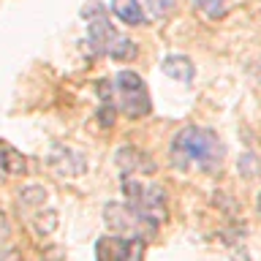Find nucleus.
Here are the masks:
<instances>
[{"label": "nucleus", "mask_w": 261, "mask_h": 261, "mask_svg": "<svg viewBox=\"0 0 261 261\" xmlns=\"http://www.w3.org/2000/svg\"><path fill=\"white\" fill-rule=\"evenodd\" d=\"M171 163L177 169L215 171L223 163V142L207 128L188 125L171 142Z\"/></svg>", "instance_id": "obj_1"}, {"label": "nucleus", "mask_w": 261, "mask_h": 261, "mask_svg": "<svg viewBox=\"0 0 261 261\" xmlns=\"http://www.w3.org/2000/svg\"><path fill=\"white\" fill-rule=\"evenodd\" d=\"M85 16H87V46L93 55H109L114 60H130V57H136L134 41H128L117 28H112L103 8L98 3H90L85 8Z\"/></svg>", "instance_id": "obj_2"}, {"label": "nucleus", "mask_w": 261, "mask_h": 261, "mask_svg": "<svg viewBox=\"0 0 261 261\" xmlns=\"http://www.w3.org/2000/svg\"><path fill=\"white\" fill-rule=\"evenodd\" d=\"M112 95H117V106L130 120L147 117L152 112V101H150V93H147V85L136 71H120L114 76Z\"/></svg>", "instance_id": "obj_3"}, {"label": "nucleus", "mask_w": 261, "mask_h": 261, "mask_svg": "<svg viewBox=\"0 0 261 261\" xmlns=\"http://www.w3.org/2000/svg\"><path fill=\"white\" fill-rule=\"evenodd\" d=\"M122 193L128 196V204L134 207L136 212H142L144 218L155 220H166V191L161 185H152V182H139L136 177H122Z\"/></svg>", "instance_id": "obj_4"}, {"label": "nucleus", "mask_w": 261, "mask_h": 261, "mask_svg": "<svg viewBox=\"0 0 261 261\" xmlns=\"http://www.w3.org/2000/svg\"><path fill=\"white\" fill-rule=\"evenodd\" d=\"M103 220L114 234L120 237H139V240H152L158 231V223L136 212L130 204H106L103 207Z\"/></svg>", "instance_id": "obj_5"}, {"label": "nucleus", "mask_w": 261, "mask_h": 261, "mask_svg": "<svg viewBox=\"0 0 261 261\" xmlns=\"http://www.w3.org/2000/svg\"><path fill=\"white\" fill-rule=\"evenodd\" d=\"M147 242L139 237H101L95 245V261H144Z\"/></svg>", "instance_id": "obj_6"}, {"label": "nucleus", "mask_w": 261, "mask_h": 261, "mask_svg": "<svg viewBox=\"0 0 261 261\" xmlns=\"http://www.w3.org/2000/svg\"><path fill=\"white\" fill-rule=\"evenodd\" d=\"M49 166H52L60 177H79L87 171V158L79 150L55 144L52 152H49Z\"/></svg>", "instance_id": "obj_7"}, {"label": "nucleus", "mask_w": 261, "mask_h": 261, "mask_svg": "<svg viewBox=\"0 0 261 261\" xmlns=\"http://www.w3.org/2000/svg\"><path fill=\"white\" fill-rule=\"evenodd\" d=\"M193 63H191V57H185V55H169L166 60H163V73L171 79H177V82H185V85H191L193 82Z\"/></svg>", "instance_id": "obj_8"}, {"label": "nucleus", "mask_w": 261, "mask_h": 261, "mask_svg": "<svg viewBox=\"0 0 261 261\" xmlns=\"http://www.w3.org/2000/svg\"><path fill=\"white\" fill-rule=\"evenodd\" d=\"M24 158L22 152H16L11 144L0 142V179L3 177H11V174H24Z\"/></svg>", "instance_id": "obj_9"}, {"label": "nucleus", "mask_w": 261, "mask_h": 261, "mask_svg": "<svg viewBox=\"0 0 261 261\" xmlns=\"http://www.w3.org/2000/svg\"><path fill=\"white\" fill-rule=\"evenodd\" d=\"M112 11L125 24H144V8L139 0H112Z\"/></svg>", "instance_id": "obj_10"}, {"label": "nucleus", "mask_w": 261, "mask_h": 261, "mask_svg": "<svg viewBox=\"0 0 261 261\" xmlns=\"http://www.w3.org/2000/svg\"><path fill=\"white\" fill-rule=\"evenodd\" d=\"M117 163L122 166V171H125V174L136 171L139 166H144V169H155L150 161H144V155H142V152L134 150V147H122V150L117 152Z\"/></svg>", "instance_id": "obj_11"}, {"label": "nucleus", "mask_w": 261, "mask_h": 261, "mask_svg": "<svg viewBox=\"0 0 261 261\" xmlns=\"http://www.w3.org/2000/svg\"><path fill=\"white\" fill-rule=\"evenodd\" d=\"M46 204V191L41 185H28L19 191V207L22 210H41Z\"/></svg>", "instance_id": "obj_12"}, {"label": "nucleus", "mask_w": 261, "mask_h": 261, "mask_svg": "<svg viewBox=\"0 0 261 261\" xmlns=\"http://www.w3.org/2000/svg\"><path fill=\"white\" fill-rule=\"evenodd\" d=\"M193 3L199 6L210 19H220V16L228 14V8H231L237 0H193Z\"/></svg>", "instance_id": "obj_13"}, {"label": "nucleus", "mask_w": 261, "mask_h": 261, "mask_svg": "<svg viewBox=\"0 0 261 261\" xmlns=\"http://www.w3.org/2000/svg\"><path fill=\"white\" fill-rule=\"evenodd\" d=\"M177 0H147V11H150L152 19H163V16H169L174 11Z\"/></svg>", "instance_id": "obj_14"}, {"label": "nucleus", "mask_w": 261, "mask_h": 261, "mask_svg": "<svg viewBox=\"0 0 261 261\" xmlns=\"http://www.w3.org/2000/svg\"><path fill=\"white\" fill-rule=\"evenodd\" d=\"M258 212H261V193H258Z\"/></svg>", "instance_id": "obj_15"}]
</instances>
